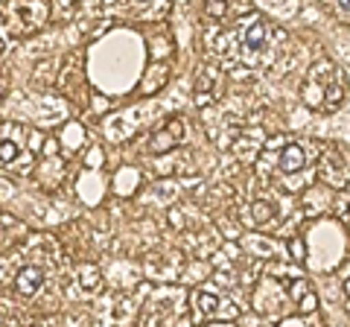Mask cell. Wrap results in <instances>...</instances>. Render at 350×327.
I'll return each mask as SVG.
<instances>
[{"instance_id":"cell-1","label":"cell","mask_w":350,"mask_h":327,"mask_svg":"<svg viewBox=\"0 0 350 327\" xmlns=\"http://www.w3.org/2000/svg\"><path fill=\"white\" fill-rule=\"evenodd\" d=\"M347 94V79L345 70L338 68L333 59H319L306 73V79L301 85V100L306 108L319 114H333L338 112V105L345 103Z\"/></svg>"},{"instance_id":"cell-2","label":"cell","mask_w":350,"mask_h":327,"mask_svg":"<svg viewBox=\"0 0 350 327\" xmlns=\"http://www.w3.org/2000/svg\"><path fill=\"white\" fill-rule=\"evenodd\" d=\"M190 304H193V319L196 322H234L239 319V307L234 301H225L204 289H193L190 292Z\"/></svg>"},{"instance_id":"cell-3","label":"cell","mask_w":350,"mask_h":327,"mask_svg":"<svg viewBox=\"0 0 350 327\" xmlns=\"http://www.w3.org/2000/svg\"><path fill=\"white\" fill-rule=\"evenodd\" d=\"M319 179L324 184H330V187H345V184L350 181V167L345 161V152L338 149H327L321 155V164H319Z\"/></svg>"},{"instance_id":"cell-4","label":"cell","mask_w":350,"mask_h":327,"mask_svg":"<svg viewBox=\"0 0 350 327\" xmlns=\"http://www.w3.org/2000/svg\"><path fill=\"white\" fill-rule=\"evenodd\" d=\"M184 138V120L181 117H170L167 123H163L155 135L149 138V152L152 155H167V152H172L175 146L181 144Z\"/></svg>"},{"instance_id":"cell-5","label":"cell","mask_w":350,"mask_h":327,"mask_svg":"<svg viewBox=\"0 0 350 327\" xmlns=\"http://www.w3.org/2000/svg\"><path fill=\"white\" fill-rule=\"evenodd\" d=\"M283 289H286V296L298 304L301 313H315L319 310V296H315V289L306 283V278H280Z\"/></svg>"},{"instance_id":"cell-6","label":"cell","mask_w":350,"mask_h":327,"mask_svg":"<svg viewBox=\"0 0 350 327\" xmlns=\"http://www.w3.org/2000/svg\"><path fill=\"white\" fill-rule=\"evenodd\" d=\"M15 18L24 21L27 29H41L50 18V9H47L44 0H24V3L15 6Z\"/></svg>"},{"instance_id":"cell-7","label":"cell","mask_w":350,"mask_h":327,"mask_svg":"<svg viewBox=\"0 0 350 327\" xmlns=\"http://www.w3.org/2000/svg\"><path fill=\"white\" fill-rule=\"evenodd\" d=\"M44 287V272L38 266H24L15 275V292L24 298H36Z\"/></svg>"},{"instance_id":"cell-8","label":"cell","mask_w":350,"mask_h":327,"mask_svg":"<svg viewBox=\"0 0 350 327\" xmlns=\"http://www.w3.org/2000/svg\"><path fill=\"white\" fill-rule=\"evenodd\" d=\"M278 167L280 172H301L306 167V152L301 144H286L280 149V158H278Z\"/></svg>"},{"instance_id":"cell-9","label":"cell","mask_w":350,"mask_h":327,"mask_svg":"<svg viewBox=\"0 0 350 327\" xmlns=\"http://www.w3.org/2000/svg\"><path fill=\"white\" fill-rule=\"evenodd\" d=\"M266 44H269V24L262 18H257L251 27H245V32H243V47L245 50H266Z\"/></svg>"},{"instance_id":"cell-10","label":"cell","mask_w":350,"mask_h":327,"mask_svg":"<svg viewBox=\"0 0 350 327\" xmlns=\"http://www.w3.org/2000/svg\"><path fill=\"white\" fill-rule=\"evenodd\" d=\"M278 208L275 202H266V199H257L251 205V220H254L257 228H266V225H278Z\"/></svg>"},{"instance_id":"cell-11","label":"cell","mask_w":350,"mask_h":327,"mask_svg":"<svg viewBox=\"0 0 350 327\" xmlns=\"http://www.w3.org/2000/svg\"><path fill=\"white\" fill-rule=\"evenodd\" d=\"M100 283H103L100 269L91 266V263H82V266H79V287H82L85 292H96V289H100Z\"/></svg>"},{"instance_id":"cell-12","label":"cell","mask_w":350,"mask_h":327,"mask_svg":"<svg viewBox=\"0 0 350 327\" xmlns=\"http://www.w3.org/2000/svg\"><path fill=\"white\" fill-rule=\"evenodd\" d=\"M204 15L213 21H222L228 15V0H204Z\"/></svg>"},{"instance_id":"cell-13","label":"cell","mask_w":350,"mask_h":327,"mask_svg":"<svg viewBox=\"0 0 350 327\" xmlns=\"http://www.w3.org/2000/svg\"><path fill=\"white\" fill-rule=\"evenodd\" d=\"M286 248H289V254H292L295 263H306V243H304V237H289Z\"/></svg>"},{"instance_id":"cell-14","label":"cell","mask_w":350,"mask_h":327,"mask_svg":"<svg viewBox=\"0 0 350 327\" xmlns=\"http://www.w3.org/2000/svg\"><path fill=\"white\" fill-rule=\"evenodd\" d=\"M15 158H18V146H15V140L3 138V144H0V161H3L6 167H9V164H12Z\"/></svg>"},{"instance_id":"cell-15","label":"cell","mask_w":350,"mask_h":327,"mask_svg":"<svg viewBox=\"0 0 350 327\" xmlns=\"http://www.w3.org/2000/svg\"><path fill=\"white\" fill-rule=\"evenodd\" d=\"M146 266H163V257H161V254H158V257H149V263H146ZM175 272H178V266H170V272H167V275H170V278H175ZM149 275L158 280V275H161V272H155V269H152ZM167 275H161V280H167Z\"/></svg>"},{"instance_id":"cell-16","label":"cell","mask_w":350,"mask_h":327,"mask_svg":"<svg viewBox=\"0 0 350 327\" xmlns=\"http://www.w3.org/2000/svg\"><path fill=\"white\" fill-rule=\"evenodd\" d=\"M342 292H345V298L350 301V278H345V283H342Z\"/></svg>"},{"instance_id":"cell-17","label":"cell","mask_w":350,"mask_h":327,"mask_svg":"<svg viewBox=\"0 0 350 327\" xmlns=\"http://www.w3.org/2000/svg\"><path fill=\"white\" fill-rule=\"evenodd\" d=\"M345 222L350 225V202H347V208H345Z\"/></svg>"},{"instance_id":"cell-18","label":"cell","mask_w":350,"mask_h":327,"mask_svg":"<svg viewBox=\"0 0 350 327\" xmlns=\"http://www.w3.org/2000/svg\"><path fill=\"white\" fill-rule=\"evenodd\" d=\"M338 6H342V9H350V0H338Z\"/></svg>"}]
</instances>
